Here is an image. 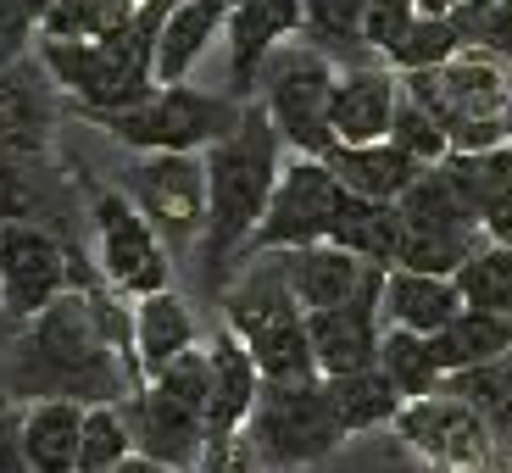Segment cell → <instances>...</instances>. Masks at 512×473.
Returning <instances> with one entry per match:
<instances>
[{
    "instance_id": "f35d334b",
    "label": "cell",
    "mask_w": 512,
    "mask_h": 473,
    "mask_svg": "<svg viewBox=\"0 0 512 473\" xmlns=\"http://www.w3.org/2000/svg\"><path fill=\"white\" fill-rule=\"evenodd\" d=\"M112 473H179V468H162V462H151V457H128L123 468H112Z\"/></svg>"
},
{
    "instance_id": "9c48e42d",
    "label": "cell",
    "mask_w": 512,
    "mask_h": 473,
    "mask_svg": "<svg viewBox=\"0 0 512 473\" xmlns=\"http://www.w3.org/2000/svg\"><path fill=\"white\" fill-rule=\"evenodd\" d=\"M251 440L262 451V473H301L329 462L346 446V429L334 418V401L323 379H262V396L251 412Z\"/></svg>"
},
{
    "instance_id": "ab89813d",
    "label": "cell",
    "mask_w": 512,
    "mask_h": 473,
    "mask_svg": "<svg viewBox=\"0 0 512 473\" xmlns=\"http://www.w3.org/2000/svg\"><path fill=\"white\" fill-rule=\"evenodd\" d=\"M17 334H23V329L12 323V312H6V301H0V351H12V346H17Z\"/></svg>"
},
{
    "instance_id": "5b68a950",
    "label": "cell",
    "mask_w": 512,
    "mask_h": 473,
    "mask_svg": "<svg viewBox=\"0 0 512 473\" xmlns=\"http://www.w3.org/2000/svg\"><path fill=\"white\" fill-rule=\"evenodd\" d=\"M407 101H418L423 112L446 128L451 156H474V151H501L507 145V90H512V67H501L490 51H462L435 73H407L401 78Z\"/></svg>"
},
{
    "instance_id": "8992f818",
    "label": "cell",
    "mask_w": 512,
    "mask_h": 473,
    "mask_svg": "<svg viewBox=\"0 0 512 473\" xmlns=\"http://www.w3.org/2000/svg\"><path fill=\"white\" fill-rule=\"evenodd\" d=\"M73 179H78V195H84V212L95 223V268H101V279L117 295H134V301L173 290V251L145 223L140 206L117 184L95 179L84 162H73Z\"/></svg>"
},
{
    "instance_id": "8fae6325",
    "label": "cell",
    "mask_w": 512,
    "mask_h": 473,
    "mask_svg": "<svg viewBox=\"0 0 512 473\" xmlns=\"http://www.w3.org/2000/svg\"><path fill=\"white\" fill-rule=\"evenodd\" d=\"M117 190L145 212L162 245L173 256L184 245L206 240V212H212V184H206V156H179V151H156L134 156L117 173Z\"/></svg>"
},
{
    "instance_id": "30bf717a",
    "label": "cell",
    "mask_w": 512,
    "mask_h": 473,
    "mask_svg": "<svg viewBox=\"0 0 512 473\" xmlns=\"http://www.w3.org/2000/svg\"><path fill=\"white\" fill-rule=\"evenodd\" d=\"M95 284H106L101 268L56 229L28 218L0 223V301H6L17 329H28L67 290H95Z\"/></svg>"
},
{
    "instance_id": "3957f363",
    "label": "cell",
    "mask_w": 512,
    "mask_h": 473,
    "mask_svg": "<svg viewBox=\"0 0 512 473\" xmlns=\"http://www.w3.org/2000/svg\"><path fill=\"white\" fill-rule=\"evenodd\" d=\"M173 12L167 0H145V12L134 28L112 39H95V45H73V39H34V62L45 67L51 90H62L73 101L78 123L90 117H112L128 106L151 101L162 84H156V34H162V17Z\"/></svg>"
},
{
    "instance_id": "4dcf8cb0",
    "label": "cell",
    "mask_w": 512,
    "mask_h": 473,
    "mask_svg": "<svg viewBox=\"0 0 512 473\" xmlns=\"http://www.w3.org/2000/svg\"><path fill=\"white\" fill-rule=\"evenodd\" d=\"M145 12V0H62L39 34L45 39H73V45H95V39H112L123 28H134Z\"/></svg>"
},
{
    "instance_id": "ac0fdd59",
    "label": "cell",
    "mask_w": 512,
    "mask_h": 473,
    "mask_svg": "<svg viewBox=\"0 0 512 473\" xmlns=\"http://www.w3.org/2000/svg\"><path fill=\"white\" fill-rule=\"evenodd\" d=\"M206 357H212V407H206V446H212V440H229L251 429L256 396H262V368H256V357L240 346V334L229 323L212 329Z\"/></svg>"
},
{
    "instance_id": "44dd1931",
    "label": "cell",
    "mask_w": 512,
    "mask_h": 473,
    "mask_svg": "<svg viewBox=\"0 0 512 473\" xmlns=\"http://www.w3.org/2000/svg\"><path fill=\"white\" fill-rule=\"evenodd\" d=\"M329 173L346 184L357 201H379V206H401V195L429 173L423 162H412L396 140H373V145H334L329 156Z\"/></svg>"
},
{
    "instance_id": "7c38bea8",
    "label": "cell",
    "mask_w": 512,
    "mask_h": 473,
    "mask_svg": "<svg viewBox=\"0 0 512 473\" xmlns=\"http://www.w3.org/2000/svg\"><path fill=\"white\" fill-rule=\"evenodd\" d=\"M351 201H357V195L334 179L329 162H318V156H290L279 190H273L268 218L256 223L251 245H245V262H251V256H279V251L323 245L334 234V223L346 218Z\"/></svg>"
},
{
    "instance_id": "4fadbf2b",
    "label": "cell",
    "mask_w": 512,
    "mask_h": 473,
    "mask_svg": "<svg viewBox=\"0 0 512 473\" xmlns=\"http://www.w3.org/2000/svg\"><path fill=\"white\" fill-rule=\"evenodd\" d=\"M390 429L429 473H507L512 468V457L490 435V423L451 390H440L429 401H407Z\"/></svg>"
},
{
    "instance_id": "277c9868",
    "label": "cell",
    "mask_w": 512,
    "mask_h": 473,
    "mask_svg": "<svg viewBox=\"0 0 512 473\" xmlns=\"http://www.w3.org/2000/svg\"><path fill=\"white\" fill-rule=\"evenodd\" d=\"M218 312L240 346L256 357L262 379H312V334H307V307L290 290V262L279 256H251L240 279L218 295ZM323 379V373H318Z\"/></svg>"
},
{
    "instance_id": "ee69618b",
    "label": "cell",
    "mask_w": 512,
    "mask_h": 473,
    "mask_svg": "<svg viewBox=\"0 0 512 473\" xmlns=\"http://www.w3.org/2000/svg\"><path fill=\"white\" fill-rule=\"evenodd\" d=\"M229 6H240V0H229Z\"/></svg>"
},
{
    "instance_id": "ba28073f",
    "label": "cell",
    "mask_w": 512,
    "mask_h": 473,
    "mask_svg": "<svg viewBox=\"0 0 512 473\" xmlns=\"http://www.w3.org/2000/svg\"><path fill=\"white\" fill-rule=\"evenodd\" d=\"M245 117V101H234L229 90H195V84H167L156 90L151 101L128 106V112H112V117H90V128L112 134L117 145L140 156H156V151H179V156H201L234 134V123Z\"/></svg>"
},
{
    "instance_id": "74e56055",
    "label": "cell",
    "mask_w": 512,
    "mask_h": 473,
    "mask_svg": "<svg viewBox=\"0 0 512 473\" xmlns=\"http://www.w3.org/2000/svg\"><path fill=\"white\" fill-rule=\"evenodd\" d=\"M479 51H490L501 67H512V0H496V12H490V28L479 39Z\"/></svg>"
},
{
    "instance_id": "1f68e13d",
    "label": "cell",
    "mask_w": 512,
    "mask_h": 473,
    "mask_svg": "<svg viewBox=\"0 0 512 473\" xmlns=\"http://www.w3.org/2000/svg\"><path fill=\"white\" fill-rule=\"evenodd\" d=\"M468 45H462L457 23L451 17H412V28L384 51V67H396L401 78L407 73H435V67H446L451 56H462Z\"/></svg>"
},
{
    "instance_id": "7402d4cb",
    "label": "cell",
    "mask_w": 512,
    "mask_h": 473,
    "mask_svg": "<svg viewBox=\"0 0 512 473\" xmlns=\"http://www.w3.org/2000/svg\"><path fill=\"white\" fill-rule=\"evenodd\" d=\"M229 0H179L173 12L162 17V34H156V84H190L195 62H201L212 45L229 28Z\"/></svg>"
},
{
    "instance_id": "d6a6232c",
    "label": "cell",
    "mask_w": 512,
    "mask_h": 473,
    "mask_svg": "<svg viewBox=\"0 0 512 473\" xmlns=\"http://www.w3.org/2000/svg\"><path fill=\"white\" fill-rule=\"evenodd\" d=\"M457 290L474 312L512 318V245H485V251L457 273Z\"/></svg>"
},
{
    "instance_id": "2e32d148",
    "label": "cell",
    "mask_w": 512,
    "mask_h": 473,
    "mask_svg": "<svg viewBox=\"0 0 512 473\" xmlns=\"http://www.w3.org/2000/svg\"><path fill=\"white\" fill-rule=\"evenodd\" d=\"M307 334H312V362L323 379L357 368H379V346H384V279L368 295H357L351 307L334 312H307Z\"/></svg>"
},
{
    "instance_id": "b9f144b4",
    "label": "cell",
    "mask_w": 512,
    "mask_h": 473,
    "mask_svg": "<svg viewBox=\"0 0 512 473\" xmlns=\"http://www.w3.org/2000/svg\"><path fill=\"white\" fill-rule=\"evenodd\" d=\"M501 123H507V151H512V90H507V112H501Z\"/></svg>"
},
{
    "instance_id": "d6986e66",
    "label": "cell",
    "mask_w": 512,
    "mask_h": 473,
    "mask_svg": "<svg viewBox=\"0 0 512 473\" xmlns=\"http://www.w3.org/2000/svg\"><path fill=\"white\" fill-rule=\"evenodd\" d=\"M290 262V290L307 312H334V307H351L357 295H368L373 284L384 279V268L362 262V256L340 251V245H307V251H284Z\"/></svg>"
},
{
    "instance_id": "8d00e7d4",
    "label": "cell",
    "mask_w": 512,
    "mask_h": 473,
    "mask_svg": "<svg viewBox=\"0 0 512 473\" xmlns=\"http://www.w3.org/2000/svg\"><path fill=\"white\" fill-rule=\"evenodd\" d=\"M23 412L6 390H0V473H28V457H23Z\"/></svg>"
},
{
    "instance_id": "9a60e30c",
    "label": "cell",
    "mask_w": 512,
    "mask_h": 473,
    "mask_svg": "<svg viewBox=\"0 0 512 473\" xmlns=\"http://www.w3.org/2000/svg\"><path fill=\"white\" fill-rule=\"evenodd\" d=\"M307 34V12L301 0H240L223 28V51H229V95L234 101H256V78L268 67L279 45Z\"/></svg>"
},
{
    "instance_id": "836d02e7",
    "label": "cell",
    "mask_w": 512,
    "mask_h": 473,
    "mask_svg": "<svg viewBox=\"0 0 512 473\" xmlns=\"http://www.w3.org/2000/svg\"><path fill=\"white\" fill-rule=\"evenodd\" d=\"M134 457L123 407H90L84 412V435H78V473H112Z\"/></svg>"
},
{
    "instance_id": "cb8c5ba5",
    "label": "cell",
    "mask_w": 512,
    "mask_h": 473,
    "mask_svg": "<svg viewBox=\"0 0 512 473\" xmlns=\"http://www.w3.org/2000/svg\"><path fill=\"white\" fill-rule=\"evenodd\" d=\"M462 307H468V301H462L457 279L412 273V268L384 273V329H412V334H429V340H435Z\"/></svg>"
},
{
    "instance_id": "5bb4252c",
    "label": "cell",
    "mask_w": 512,
    "mask_h": 473,
    "mask_svg": "<svg viewBox=\"0 0 512 473\" xmlns=\"http://www.w3.org/2000/svg\"><path fill=\"white\" fill-rule=\"evenodd\" d=\"M123 418H128V435H134V457H151L179 473L201 468V457H206V412L201 407L167 396L156 384H140L123 401Z\"/></svg>"
},
{
    "instance_id": "7bdbcfd3",
    "label": "cell",
    "mask_w": 512,
    "mask_h": 473,
    "mask_svg": "<svg viewBox=\"0 0 512 473\" xmlns=\"http://www.w3.org/2000/svg\"><path fill=\"white\" fill-rule=\"evenodd\" d=\"M167 6H179V0H167Z\"/></svg>"
},
{
    "instance_id": "f546056e",
    "label": "cell",
    "mask_w": 512,
    "mask_h": 473,
    "mask_svg": "<svg viewBox=\"0 0 512 473\" xmlns=\"http://www.w3.org/2000/svg\"><path fill=\"white\" fill-rule=\"evenodd\" d=\"M446 390H451L457 401H468V407H474L479 418L490 423L496 446L512 457V357L479 362V368H468V373H451Z\"/></svg>"
},
{
    "instance_id": "f6af8a7d",
    "label": "cell",
    "mask_w": 512,
    "mask_h": 473,
    "mask_svg": "<svg viewBox=\"0 0 512 473\" xmlns=\"http://www.w3.org/2000/svg\"><path fill=\"white\" fill-rule=\"evenodd\" d=\"M507 473H512V468H507Z\"/></svg>"
},
{
    "instance_id": "e0dca14e",
    "label": "cell",
    "mask_w": 512,
    "mask_h": 473,
    "mask_svg": "<svg viewBox=\"0 0 512 473\" xmlns=\"http://www.w3.org/2000/svg\"><path fill=\"white\" fill-rule=\"evenodd\" d=\"M401 112V73L379 62L340 67L334 78V145H373L390 140V123Z\"/></svg>"
},
{
    "instance_id": "f1b7e54d",
    "label": "cell",
    "mask_w": 512,
    "mask_h": 473,
    "mask_svg": "<svg viewBox=\"0 0 512 473\" xmlns=\"http://www.w3.org/2000/svg\"><path fill=\"white\" fill-rule=\"evenodd\" d=\"M379 368L390 373L407 401H429L446 390V368L435 357V340L429 334H412V329H384V346H379Z\"/></svg>"
},
{
    "instance_id": "4316f807",
    "label": "cell",
    "mask_w": 512,
    "mask_h": 473,
    "mask_svg": "<svg viewBox=\"0 0 512 473\" xmlns=\"http://www.w3.org/2000/svg\"><path fill=\"white\" fill-rule=\"evenodd\" d=\"M435 357L440 368L451 373H468L479 362H496V357H512V318H496V312H474L462 307L446 329L435 334Z\"/></svg>"
},
{
    "instance_id": "6da1fadb",
    "label": "cell",
    "mask_w": 512,
    "mask_h": 473,
    "mask_svg": "<svg viewBox=\"0 0 512 473\" xmlns=\"http://www.w3.org/2000/svg\"><path fill=\"white\" fill-rule=\"evenodd\" d=\"M112 284L67 290L17 334L0 390L17 407L34 401H78V407H123L145 384L134 357V312L117 307Z\"/></svg>"
},
{
    "instance_id": "603a6c76",
    "label": "cell",
    "mask_w": 512,
    "mask_h": 473,
    "mask_svg": "<svg viewBox=\"0 0 512 473\" xmlns=\"http://www.w3.org/2000/svg\"><path fill=\"white\" fill-rule=\"evenodd\" d=\"M451 184L462 190L474 223L485 229L490 245H512V151H474V156H446Z\"/></svg>"
},
{
    "instance_id": "60d3db41",
    "label": "cell",
    "mask_w": 512,
    "mask_h": 473,
    "mask_svg": "<svg viewBox=\"0 0 512 473\" xmlns=\"http://www.w3.org/2000/svg\"><path fill=\"white\" fill-rule=\"evenodd\" d=\"M56 6H62V0H28V12H34V23H45V17L56 12Z\"/></svg>"
},
{
    "instance_id": "7a4b0ae2",
    "label": "cell",
    "mask_w": 512,
    "mask_h": 473,
    "mask_svg": "<svg viewBox=\"0 0 512 473\" xmlns=\"http://www.w3.org/2000/svg\"><path fill=\"white\" fill-rule=\"evenodd\" d=\"M290 145L273 128V117L262 112V101H245V117L234 123V134H223L206 156V184H212V212H206V240H201V268L206 290H229V268L245 262L256 223L268 218L273 190L284 179Z\"/></svg>"
},
{
    "instance_id": "83f0119b",
    "label": "cell",
    "mask_w": 512,
    "mask_h": 473,
    "mask_svg": "<svg viewBox=\"0 0 512 473\" xmlns=\"http://www.w3.org/2000/svg\"><path fill=\"white\" fill-rule=\"evenodd\" d=\"M329 245L362 256L373 268H396V251H401V206H379V201H351L346 218L334 223Z\"/></svg>"
},
{
    "instance_id": "ffe728a7",
    "label": "cell",
    "mask_w": 512,
    "mask_h": 473,
    "mask_svg": "<svg viewBox=\"0 0 512 473\" xmlns=\"http://www.w3.org/2000/svg\"><path fill=\"white\" fill-rule=\"evenodd\" d=\"M190 351H201V323H195V307L179 290L134 301V357H140L145 384L162 379V373L179 357H190Z\"/></svg>"
},
{
    "instance_id": "d590c367",
    "label": "cell",
    "mask_w": 512,
    "mask_h": 473,
    "mask_svg": "<svg viewBox=\"0 0 512 473\" xmlns=\"http://www.w3.org/2000/svg\"><path fill=\"white\" fill-rule=\"evenodd\" d=\"M390 140H396L401 151L412 156V162H423V167H440V162L451 156L446 128L423 112L418 101H407V90H401V112H396V123H390Z\"/></svg>"
},
{
    "instance_id": "d4e9b609",
    "label": "cell",
    "mask_w": 512,
    "mask_h": 473,
    "mask_svg": "<svg viewBox=\"0 0 512 473\" xmlns=\"http://www.w3.org/2000/svg\"><path fill=\"white\" fill-rule=\"evenodd\" d=\"M78 401H34L23 412V457L28 473H78V435H84Z\"/></svg>"
},
{
    "instance_id": "484cf974",
    "label": "cell",
    "mask_w": 512,
    "mask_h": 473,
    "mask_svg": "<svg viewBox=\"0 0 512 473\" xmlns=\"http://www.w3.org/2000/svg\"><path fill=\"white\" fill-rule=\"evenodd\" d=\"M323 390H329L334 418H340L346 440L351 435H373V429H390V423L401 418V407H407V396L390 384L384 368H357V373H340V379H323Z\"/></svg>"
},
{
    "instance_id": "e575fe53",
    "label": "cell",
    "mask_w": 512,
    "mask_h": 473,
    "mask_svg": "<svg viewBox=\"0 0 512 473\" xmlns=\"http://www.w3.org/2000/svg\"><path fill=\"white\" fill-rule=\"evenodd\" d=\"M301 12H307V39L334 51V45H362V23H368V0H301Z\"/></svg>"
},
{
    "instance_id": "52a82bcc",
    "label": "cell",
    "mask_w": 512,
    "mask_h": 473,
    "mask_svg": "<svg viewBox=\"0 0 512 473\" xmlns=\"http://www.w3.org/2000/svg\"><path fill=\"white\" fill-rule=\"evenodd\" d=\"M334 78H340V67L307 34L268 56V67L256 78V101L284 134L290 156H318L323 162L334 151Z\"/></svg>"
}]
</instances>
